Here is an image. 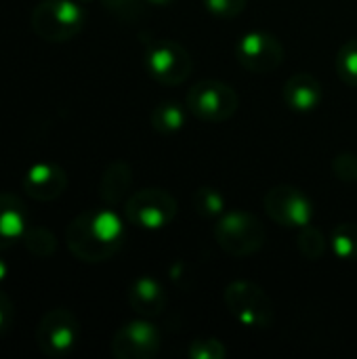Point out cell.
I'll use <instances>...</instances> for the list:
<instances>
[{"label":"cell","instance_id":"1","mask_svg":"<svg viewBox=\"0 0 357 359\" xmlns=\"http://www.w3.org/2000/svg\"><path fill=\"white\" fill-rule=\"evenodd\" d=\"M65 244L78 261L101 263L122 248L124 225L109 208L86 210L69 221L65 229Z\"/></svg>","mask_w":357,"mask_h":359},{"label":"cell","instance_id":"2","mask_svg":"<svg viewBox=\"0 0 357 359\" xmlns=\"http://www.w3.org/2000/svg\"><path fill=\"white\" fill-rule=\"evenodd\" d=\"M267 231L261 219L248 210L223 212L215 225L217 244L231 257L246 259L259 252L265 244Z\"/></svg>","mask_w":357,"mask_h":359},{"label":"cell","instance_id":"3","mask_svg":"<svg viewBox=\"0 0 357 359\" xmlns=\"http://www.w3.org/2000/svg\"><path fill=\"white\" fill-rule=\"evenodd\" d=\"M84 19L76 0H42L32 11V29L46 42H65L80 34Z\"/></svg>","mask_w":357,"mask_h":359},{"label":"cell","instance_id":"4","mask_svg":"<svg viewBox=\"0 0 357 359\" xmlns=\"http://www.w3.org/2000/svg\"><path fill=\"white\" fill-rule=\"evenodd\" d=\"M223 301L234 316L236 322H240L244 328L252 330H267L274 324V303L267 297V292L252 282H231L225 292Z\"/></svg>","mask_w":357,"mask_h":359},{"label":"cell","instance_id":"5","mask_svg":"<svg viewBox=\"0 0 357 359\" xmlns=\"http://www.w3.org/2000/svg\"><path fill=\"white\" fill-rule=\"evenodd\" d=\"M185 107L198 120H204V122H225V120H229L238 111L240 97H238V93L227 82L208 78V80L196 82L187 90Z\"/></svg>","mask_w":357,"mask_h":359},{"label":"cell","instance_id":"6","mask_svg":"<svg viewBox=\"0 0 357 359\" xmlns=\"http://www.w3.org/2000/svg\"><path fill=\"white\" fill-rule=\"evenodd\" d=\"M179 204L177 198L160 187H147L141 191H135L124 202V215L130 225H137L141 229H164L168 227L177 217Z\"/></svg>","mask_w":357,"mask_h":359},{"label":"cell","instance_id":"7","mask_svg":"<svg viewBox=\"0 0 357 359\" xmlns=\"http://www.w3.org/2000/svg\"><path fill=\"white\" fill-rule=\"evenodd\" d=\"M145 67L160 84L177 86L189 78L194 61L189 50L177 40L151 38L145 42Z\"/></svg>","mask_w":357,"mask_h":359},{"label":"cell","instance_id":"8","mask_svg":"<svg viewBox=\"0 0 357 359\" xmlns=\"http://www.w3.org/2000/svg\"><path fill=\"white\" fill-rule=\"evenodd\" d=\"M80 324L76 316L67 309H50L42 316L36 328L38 349L46 358H65L78 343Z\"/></svg>","mask_w":357,"mask_h":359},{"label":"cell","instance_id":"9","mask_svg":"<svg viewBox=\"0 0 357 359\" xmlns=\"http://www.w3.org/2000/svg\"><path fill=\"white\" fill-rule=\"evenodd\" d=\"M265 212L280 227L301 229L311 223L314 206L311 200L295 185H276L263 198Z\"/></svg>","mask_w":357,"mask_h":359},{"label":"cell","instance_id":"10","mask_svg":"<svg viewBox=\"0 0 357 359\" xmlns=\"http://www.w3.org/2000/svg\"><path fill=\"white\" fill-rule=\"evenodd\" d=\"M236 57L250 74H269L282 65L284 46L269 32H248L238 40Z\"/></svg>","mask_w":357,"mask_h":359},{"label":"cell","instance_id":"11","mask_svg":"<svg viewBox=\"0 0 357 359\" xmlns=\"http://www.w3.org/2000/svg\"><path fill=\"white\" fill-rule=\"evenodd\" d=\"M162 347V337L154 324L133 320L120 326L112 339V355L118 359H151Z\"/></svg>","mask_w":357,"mask_h":359},{"label":"cell","instance_id":"12","mask_svg":"<svg viewBox=\"0 0 357 359\" xmlns=\"http://www.w3.org/2000/svg\"><path fill=\"white\" fill-rule=\"evenodd\" d=\"M23 189L29 198L38 202H50L67 189V175L57 164L38 162L27 168L23 177Z\"/></svg>","mask_w":357,"mask_h":359},{"label":"cell","instance_id":"13","mask_svg":"<svg viewBox=\"0 0 357 359\" xmlns=\"http://www.w3.org/2000/svg\"><path fill=\"white\" fill-rule=\"evenodd\" d=\"M282 95H284V103L290 109L305 114V111H314L322 103L324 88H322V82L314 74L299 72L286 80Z\"/></svg>","mask_w":357,"mask_h":359},{"label":"cell","instance_id":"14","mask_svg":"<svg viewBox=\"0 0 357 359\" xmlns=\"http://www.w3.org/2000/svg\"><path fill=\"white\" fill-rule=\"evenodd\" d=\"M128 305L130 309L141 316V318H156L164 311L166 307V292L162 288V284L149 276H141L137 278L130 288H128Z\"/></svg>","mask_w":357,"mask_h":359},{"label":"cell","instance_id":"15","mask_svg":"<svg viewBox=\"0 0 357 359\" xmlns=\"http://www.w3.org/2000/svg\"><path fill=\"white\" fill-rule=\"evenodd\" d=\"M27 227L25 204L13 194H0V250L23 240Z\"/></svg>","mask_w":357,"mask_h":359},{"label":"cell","instance_id":"16","mask_svg":"<svg viewBox=\"0 0 357 359\" xmlns=\"http://www.w3.org/2000/svg\"><path fill=\"white\" fill-rule=\"evenodd\" d=\"M133 185V168L124 160L112 162L99 183V196L107 206H120L128 200Z\"/></svg>","mask_w":357,"mask_h":359},{"label":"cell","instance_id":"17","mask_svg":"<svg viewBox=\"0 0 357 359\" xmlns=\"http://www.w3.org/2000/svg\"><path fill=\"white\" fill-rule=\"evenodd\" d=\"M151 126L160 135H173L183 128L185 124V107L177 101H162L151 109Z\"/></svg>","mask_w":357,"mask_h":359},{"label":"cell","instance_id":"18","mask_svg":"<svg viewBox=\"0 0 357 359\" xmlns=\"http://www.w3.org/2000/svg\"><path fill=\"white\" fill-rule=\"evenodd\" d=\"M21 242L27 248V252H32L38 259H48L57 250V238L53 236V231L38 225H29Z\"/></svg>","mask_w":357,"mask_h":359},{"label":"cell","instance_id":"19","mask_svg":"<svg viewBox=\"0 0 357 359\" xmlns=\"http://www.w3.org/2000/svg\"><path fill=\"white\" fill-rule=\"evenodd\" d=\"M332 252L343 261H357V223H341L330 238Z\"/></svg>","mask_w":357,"mask_h":359},{"label":"cell","instance_id":"20","mask_svg":"<svg viewBox=\"0 0 357 359\" xmlns=\"http://www.w3.org/2000/svg\"><path fill=\"white\" fill-rule=\"evenodd\" d=\"M191 204L194 210L206 219H215L225 212V198L215 187H198L191 196Z\"/></svg>","mask_w":357,"mask_h":359},{"label":"cell","instance_id":"21","mask_svg":"<svg viewBox=\"0 0 357 359\" xmlns=\"http://www.w3.org/2000/svg\"><path fill=\"white\" fill-rule=\"evenodd\" d=\"M297 246H299V252L309 259V261H318L324 257V250H326V238L324 233L316 227V225H305L299 229V238H297Z\"/></svg>","mask_w":357,"mask_h":359},{"label":"cell","instance_id":"22","mask_svg":"<svg viewBox=\"0 0 357 359\" xmlns=\"http://www.w3.org/2000/svg\"><path fill=\"white\" fill-rule=\"evenodd\" d=\"M337 72L339 78L349 84V86H357V38L347 40L339 53H337Z\"/></svg>","mask_w":357,"mask_h":359},{"label":"cell","instance_id":"23","mask_svg":"<svg viewBox=\"0 0 357 359\" xmlns=\"http://www.w3.org/2000/svg\"><path fill=\"white\" fill-rule=\"evenodd\" d=\"M105 8L114 13L122 21H137L143 17L145 6L149 4L147 0H103Z\"/></svg>","mask_w":357,"mask_h":359},{"label":"cell","instance_id":"24","mask_svg":"<svg viewBox=\"0 0 357 359\" xmlns=\"http://www.w3.org/2000/svg\"><path fill=\"white\" fill-rule=\"evenodd\" d=\"M187 355L191 359H223L227 351L225 345L217 339H196L189 345Z\"/></svg>","mask_w":357,"mask_h":359},{"label":"cell","instance_id":"25","mask_svg":"<svg viewBox=\"0 0 357 359\" xmlns=\"http://www.w3.org/2000/svg\"><path fill=\"white\" fill-rule=\"evenodd\" d=\"M202 2L213 15H217L221 19L238 17L240 13H244V8L248 4V0H202Z\"/></svg>","mask_w":357,"mask_h":359},{"label":"cell","instance_id":"26","mask_svg":"<svg viewBox=\"0 0 357 359\" xmlns=\"http://www.w3.org/2000/svg\"><path fill=\"white\" fill-rule=\"evenodd\" d=\"M332 168H335V175L341 181H349V183H356L357 181L356 154H341V156H337L335 162H332Z\"/></svg>","mask_w":357,"mask_h":359},{"label":"cell","instance_id":"27","mask_svg":"<svg viewBox=\"0 0 357 359\" xmlns=\"http://www.w3.org/2000/svg\"><path fill=\"white\" fill-rule=\"evenodd\" d=\"M11 324H13V303L4 292H0V332L8 330Z\"/></svg>","mask_w":357,"mask_h":359},{"label":"cell","instance_id":"28","mask_svg":"<svg viewBox=\"0 0 357 359\" xmlns=\"http://www.w3.org/2000/svg\"><path fill=\"white\" fill-rule=\"evenodd\" d=\"M8 271H11V267H8V263L0 257V284L8 278Z\"/></svg>","mask_w":357,"mask_h":359},{"label":"cell","instance_id":"29","mask_svg":"<svg viewBox=\"0 0 357 359\" xmlns=\"http://www.w3.org/2000/svg\"><path fill=\"white\" fill-rule=\"evenodd\" d=\"M149 4H154V6H168V4H173L175 0H147Z\"/></svg>","mask_w":357,"mask_h":359},{"label":"cell","instance_id":"30","mask_svg":"<svg viewBox=\"0 0 357 359\" xmlns=\"http://www.w3.org/2000/svg\"><path fill=\"white\" fill-rule=\"evenodd\" d=\"M76 2H80V4H86V2H90V0H76Z\"/></svg>","mask_w":357,"mask_h":359},{"label":"cell","instance_id":"31","mask_svg":"<svg viewBox=\"0 0 357 359\" xmlns=\"http://www.w3.org/2000/svg\"><path fill=\"white\" fill-rule=\"evenodd\" d=\"M356 183H357V181H356Z\"/></svg>","mask_w":357,"mask_h":359}]
</instances>
